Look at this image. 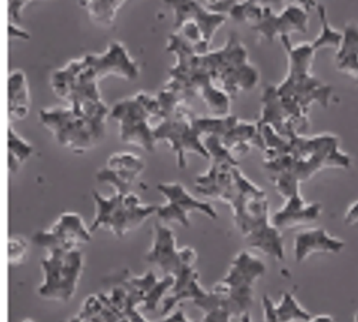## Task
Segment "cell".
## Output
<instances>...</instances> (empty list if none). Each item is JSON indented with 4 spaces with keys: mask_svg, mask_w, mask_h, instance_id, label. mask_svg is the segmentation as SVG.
Wrapping results in <instances>:
<instances>
[{
    "mask_svg": "<svg viewBox=\"0 0 358 322\" xmlns=\"http://www.w3.org/2000/svg\"><path fill=\"white\" fill-rule=\"evenodd\" d=\"M145 170V161L131 153H117L109 157L106 167L96 174L97 182L112 186L116 193L129 194L138 175Z\"/></svg>",
    "mask_w": 358,
    "mask_h": 322,
    "instance_id": "cell-19",
    "label": "cell"
},
{
    "mask_svg": "<svg viewBox=\"0 0 358 322\" xmlns=\"http://www.w3.org/2000/svg\"><path fill=\"white\" fill-rule=\"evenodd\" d=\"M67 322H82V321H80V318L76 315V316H73V318H71V319L67 321Z\"/></svg>",
    "mask_w": 358,
    "mask_h": 322,
    "instance_id": "cell-43",
    "label": "cell"
},
{
    "mask_svg": "<svg viewBox=\"0 0 358 322\" xmlns=\"http://www.w3.org/2000/svg\"><path fill=\"white\" fill-rule=\"evenodd\" d=\"M344 223L348 226L358 224V200L351 203L350 207L347 208V211L344 214Z\"/></svg>",
    "mask_w": 358,
    "mask_h": 322,
    "instance_id": "cell-36",
    "label": "cell"
},
{
    "mask_svg": "<svg viewBox=\"0 0 358 322\" xmlns=\"http://www.w3.org/2000/svg\"><path fill=\"white\" fill-rule=\"evenodd\" d=\"M345 248V241L329 234L324 228H308L294 237V261L304 263L313 254H340Z\"/></svg>",
    "mask_w": 358,
    "mask_h": 322,
    "instance_id": "cell-23",
    "label": "cell"
},
{
    "mask_svg": "<svg viewBox=\"0 0 358 322\" xmlns=\"http://www.w3.org/2000/svg\"><path fill=\"white\" fill-rule=\"evenodd\" d=\"M162 117L155 126L157 141H166L176 154L178 168H186L187 154L193 153L210 160L204 147L203 136L194 124L196 113L190 107V100L167 87L157 94Z\"/></svg>",
    "mask_w": 358,
    "mask_h": 322,
    "instance_id": "cell-6",
    "label": "cell"
},
{
    "mask_svg": "<svg viewBox=\"0 0 358 322\" xmlns=\"http://www.w3.org/2000/svg\"><path fill=\"white\" fill-rule=\"evenodd\" d=\"M280 42L287 54V75L275 86L280 103L285 115L293 122L300 134L310 127V109L313 104L330 107L334 97V87L313 75V63L317 50L311 42L293 45L290 36H282Z\"/></svg>",
    "mask_w": 358,
    "mask_h": 322,
    "instance_id": "cell-3",
    "label": "cell"
},
{
    "mask_svg": "<svg viewBox=\"0 0 358 322\" xmlns=\"http://www.w3.org/2000/svg\"><path fill=\"white\" fill-rule=\"evenodd\" d=\"M110 117L119 123L120 140L148 153L156 150L155 126L152 120H160L162 109L157 96L140 92L133 97L117 101L110 110Z\"/></svg>",
    "mask_w": 358,
    "mask_h": 322,
    "instance_id": "cell-8",
    "label": "cell"
},
{
    "mask_svg": "<svg viewBox=\"0 0 358 322\" xmlns=\"http://www.w3.org/2000/svg\"><path fill=\"white\" fill-rule=\"evenodd\" d=\"M109 76L131 82L140 76L138 64L120 42H110L104 53L86 54L55 70L50 86L66 105L83 107L103 101L99 82Z\"/></svg>",
    "mask_w": 358,
    "mask_h": 322,
    "instance_id": "cell-2",
    "label": "cell"
},
{
    "mask_svg": "<svg viewBox=\"0 0 358 322\" xmlns=\"http://www.w3.org/2000/svg\"><path fill=\"white\" fill-rule=\"evenodd\" d=\"M9 140V168L10 173H17L20 166L29 160L34 149L23 137H20L12 127L8 131Z\"/></svg>",
    "mask_w": 358,
    "mask_h": 322,
    "instance_id": "cell-32",
    "label": "cell"
},
{
    "mask_svg": "<svg viewBox=\"0 0 358 322\" xmlns=\"http://www.w3.org/2000/svg\"><path fill=\"white\" fill-rule=\"evenodd\" d=\"M266 274V264L248 251H240L217 284L210 290L220 295L234 316L250 312L255 301V285Z\"/></svg>",
    "mask_w": 358,
    "mask_h": 322,
    "instance_id": "cell-11",
    "label": "cell"
},
{
    "mask_svg": "<svg viewBox=\"0 0 358 322\" xmlns=\"http://www.w3.org/2000/svg\"><path fill=\"white\" fill-rule=\"evenodd\" d=\"M238 167L230 163L211 161L210 168L200 174L194 180L197 194L206 198L220 200L229 204L236 191L234 168Z\"/></svg>",
    "mask_w": 358,
    "mask_h": 322,
    "instance_id": "cell-20",
    "label": "cell"
},
{
    "mask_svg": "<svg viewBox=\"0 0 358 322\" xmlns=\"http://www.w3.org/2000/svg\"><path fill=\"white\" fill-rule=\"evenodd\" d=\"M294 2L297 3V5H300V6H303L306 10H311V9H314V8H317V3H315V0H294Z\"/></svg>",
    "mask_w": 358,
    "mask_h": 322,
    "instance_id": "cell-40",
    "label": "cell"
},
{
    "mask_svg": "<svg viewBox=\"0 0 358 322\" xmlns=\"http://www.w3.org/2000/svg\"><path fill=\"white\" fill-rule=\"evenodd\" d=\"M285 2H287V0H260V3L264 8H270L274 12L282 10L285 8Z\"/></svg>",
    "mask_w": 358,
    "mask_h": 322,
    "instance_id": "cell-39",
    "label": "cell"
},
{
    "mask_svg": "<svg viewBox=\"0 0 358 322\" xmlns=\"http://www.w3.org/2000/svg\"><path fill=\"white\" fill-rule=\"evenodd\" d=\"M30 109L29 83L24 71L13 70L9 76V117L10 120H23Z\"/></svg>",
    "mask_w": 358,
    "mask_h": 322,
    "instance_id": "cell-27",
    "label": "cell"
},
{
    "mask_svg": "<svg viewBox=\"0 0 358 322\" xmlns=\"http://www.w3.org/2000/svg\"><path fill=\"white\" fill-rule=\"evenodd\" d=\"M39 117L59 145L76 154L94 149L106 136V124L93 122L70 105L43 109Z\"/></svg>",
    "mask_w": 358,
    "mask_h": 322,
    "instance_id": "cell-9",
    "label": "cell"
},
{
    "mask_svg": "<svg viewBox=\"0 0 358 322\" xmlns=\"http://www.w3.org/2000/svg\"><path fill=\"white\" fill-rule=\"evenodd\" d=\"M92 234L80 214L67 211L62 214L49 230L36 233L31 241L34 245L45 248L48 253L56 249L70 251V249H78L80 244L92 241Z\"/></svg>",
    "mask_w": 358,
    "mask_h": 322,
    "instance_id": "cell-15",
    "label": "cell"
},
{
    "mask_svg": "<svg viewBox=\"0 0 358 322\" xmlns=\"http://www.w3.org/2000/svg\"><path fill=\"white\" fill-rule=\"evenodd\" d=\"M160 322H192L186 312L183 309H177L174 312H170L169 315H164V318Z\"/></svg>",
    "mask_w": 358,
    "mask_h": 322,
    "instance_id": "cell-37",
    "label": "cell"
},
{
    "mask_svg": "<svg viewBox=\"0 0 358 322\" xmlns=\"http://www.w3.org/2000/svg\"><path fill=\"white\" fill-rule=\"evenodd\" d=\"M308 23V10L296 3L287 5L280 12L264 8L262 20L250 29L257 33L260 39L273 43L277 38L280 39L282 36H290L293 33H307Z\"/></svg>",
    "mask_w": 358,
    "mask_h": 322,
    "instance_id": "cell-17",
    "label": "cell"
},
{
    "mask_svg": "<svg viewBox=\"0 0 358 322\" xmlns=\"http://www.w3.org/2000/svg\"><path fill=\"white\" fill-rule=\"evenodd\" d=\"M85 257L79 249H56L42 260L43 279L38 293L45 300L66 302L76 294Z\"/></svg>",
    "mask_w": 358,
    "mask_h": 322,
    "instance_id": "cell-12",
    "label": "cell"
},
{
    "mask_svg": "<svg viewBox=\"0 0 358 322\" xmlns=\"http://www.w3.org/2000/svg\"><path fill=\"white\" fill-rule=\"evenodd\" d=\"M236 191L229 203L234 224L248 247L282 261L284 241L281 231L271 223L268 198L264 190L244 175L240 166L234 168Z\"/></svg>",
    "mask_w": 358,
    "mask_h": 322,
    "instance_id": "cell-4",
    "label": "cell"
},
{
    "mask_svg": "<svg viewBox=\"0 0 358 322\" xmlns=\"http://www.w3.org/2000/svg\"><path fill=\"white\" fill-rule=\"evenodd\" d=\"M160 194L166 198L163 205L157 207L156 216L160 223H177L183 227H190V214L201 212L211 220H217L219 214L214 207L200 198L192 196L180 183H162L157 186Z\"/></svg>",
    "mask_w": 358,
    "mask_h": 322,
    "instance_id": "cell-13",
    "label": "cell"
},
{
    "mask_svg": "<svg viewBox=\"0 0 358 322\" xmlns=\"http://www.w3.org/2000/svg\"><path fill=\"white\" fill-rule=\"evenodd\" d=\"M220 2H223V0H217V2H216V3H214V5H213V6L210 8V9H208V10H211V9L214 8V6H216V5H217V3H220Z\"/></svg>",
    "mask_w": 358,
    "mask_h": 322,
    "instance_id": "cell-44",
    "label": "cell"
},
{
    "mask_svg": "<svg viewBox=\"0 0 358 322\" xmlns=\"http://www.w3.org/2000/svg\"><path fill=\"white\" fill-rule=\"evenodd\" d=\"M321 214H323V205L320 203H307L299 191L284 198L282 207L271 216V223L282 233L284 230L315 223Z\"/></svg>",
    "mask_w": 358,
    "mask_h": 322,
    "instance_id": "cell-21",
    "label": "cell"
},
{
    "mask_svg": "<svg viewBox=\"0 0 358 322\" xmlns=\"http://www.w3.org/2000/svg\"><path fill=\"white\" fill-rule=\"evenodd\" d=\"M163 3L169 6L174 13V31L180 29L183 24L193 22L199 24L208 45H211L214 34L229 19L226 15L208 10L200 0H163Z\"/></svg>",
    "mask_w": 358,
    "mask_h": 322,
    "instance_id": "cell-18",
    "label": "cell"
},
{
    "mask_svg": "<svg viewBox=\"0 0 358 322\" xmlns=\"http://www.w3.org/2000/svg\"><path fill=\"white\" fill-rule=\"evenodd\" d=\"M199 279V272L194 268V264L186 265L180 272L174 277V284L169 294L162 301V315H169L177 304L182 301H197L207 295Z\"/></svg>",
    "mask_w": 358,
    "mask_h": 322,
    "instance_id": "cell-24",
    "label": "cell"
},
{
    "mask_svg": "<svg viewBox=\"0 0 358 322\" xmlns=\"http://www.w3.org/2000/svg\"><path fill=\"white\" fill-rule=\"evenodd\" d=\"M107 281L116 282L123 287L145 309L157 311L163 298L169 294L174 284L173 275H163L159 278L153 271H148L145 275L134 277L127 270L116 272L113 277H107Z\"/></svg>",
    "mask_w": 358,
    "mask_h": 322,
    "instance_id": "cell-16",
    "label": "cell"
},
{
    "mask_svg": "<svg viewBox=\"0 0 358 322\" xmlns=\"http://www.w3.org/2000/svg\"><path fill=\"white\" fill-rule=\"evenodd\" d=\"M196 251L190 245L178 248L173 231L163 223L155 224L152 248L146 254V261L156 265L164 275L176 277L186 265L196 263Z\"/></svg>",
    "mask_w": 358,
    "mask_h": 322,
    "instance_id": "cell-14",
    "label": "cell"
},
{
    "mask_svg": "<svg viewBox=\"0 0 358 322\" xmlns=\"http://www.w3.org/2000/svg\"><path fill=\"white\" fill-rule=\"evenodd\" d=\"M307 322H336L334 321V318L333 316H330V315H317V316H311V319L310 321H307Z\"/></svg>",
    "mask_w": 358,
    "mask_h": 322,
    "instance_id": "cell-41",
    "label": "cell"
},
{
    "mask_svg": "<svg viewBox=\"0 0 358 322\" xmlns=\"http://www.w3.org/2000/svg\"><path fill=\"white\" fill-rule=\"evenodd\" d=\"M274 312L278 322H307L311 319V314L289 291L282 293L280 302L274 304Z\"/></svg>",
    "mask_w": 358,
    "mask_h": 322,
    "instance_id": "cell-31",
    "label": "cell"
},
{
    "mask_svg": "<svg viewBox=\"0 0 358 322\" xmlns=\"http://www.w3.org/2000/svg\"><path fill=\"white\" fill-rule=\"evenodd\" d=\"M22 322H34V321H31V319H24V321H22Z\"/></svg>",
    "mask_w": 358,
    "mask_h": 322,
    "instance_id": "cell-46",
    "label": "cell"
},
{
    "mask_svg": "<svg viewBox=\"0 0 358 322\" xmlns=\"http://www.w3.org/2000/svg\"><path fill=\"white\" fill-rule=\"evenodd\" d=\"M354 322H358V312L354 315Z\"/></svg>",
    "mask_w": 358,
    "mask_h": 322,
    "instance_id": "cell-45",
    "label": "cell"
},
{
    "mask_svg": "<svg viewBox=\"0 0 358 322\" xmlns=\"http://www.w3.org/2000/svg\"><path fill=\"white\" fill-rule=\"evenodd\" d=\"M315 9H317V13H318L321 29H320V34L311 42L313 47L317 52L321 50V49H327V47H333V49L337 50L340 47L341 42H343V31L334 29L330 24L327 10L323 5H317Z\"/></svg>",
    "mask_w": 358,
    "mask_h": 322,
    "instance_id": "cell-30",
    "label": "cell"
},
{
    "mask_svg": "<svg viewBox=\"0 0 358 322\" xmlns=\"http://www.w3.org/2000/svg\"><path fill=\"white\" fill-rule=\"evenodd\" d=\"M96 214L90 224V231L96 233L100 228H107L113 235L123 238L127 233L138 228L149 217L155 216L159 205L143 204L134 193H115L104 197L93 191Z\"/></svg>",
    "mask_w": 358,
    "mask_h": 322,
    "instance_id": "cell-10",
    "label": "cell"
},
{
    "mask_svg": "<svg viewBox=\"0 0 358 322\" xmlns=\"http://www.w3.org/2000/svg\"><path fill=\"white\" fill-rule=\"evenodd\" d=\"M27 241L20 235L9 238V264L10 267L22 265L27 258Z\"/></svg>",
    "mask_w": 358,
    "mask_h": 322,
    "instance_id": "cell-34",
    "label": "cell"
},
{
    "mask_svg": "<svg viewBox=\"0 0 358 322\" xmlns=\"http://www.w3.org/2000/svg\"><path fill=\"white\" fill-rule=\"evenodd\" d=\"M259 126H270L277 134L282 137H290L293 134H300L293 124V122L285 115L280 103L275 86L267 85L262 94V115L257 120Z\"/></svg>",
    "mask_w": 358,
    "mask_h": 322,
    "instance_id": "cell-25",
    "label": "cell"
},
{
    "mask_svg": "<svg viewBox=\"0 0 358 322\" xmlns=\"http://www.w3.org/2000/svg\"><path fill=\"white\" fill-rule=\"evenodd\" d=\"M336 67L340 73L358 83V26L347 24L343 30V42L336 53Z\"/></svg>",
    "mask_w": 358,
    "mask_h": 322,
    "instance_id": "cell-26",
    "label": "cell"
},
{
    "mask_svg": "<svg viewBox=\"0 0 358 322\" xmlns=\"http://www.w3.org/2000/svg\"><path fill=\"white\" fill-rule=\"evenodd\" d=\"M219 138L222 140L224 147L230 150L236 157L248 154L252 149L264 152V140L257 122H243L238 117L230 115L227 127Z\"/></svg>",
    "mask_w": 358,
    "mask_h": 322,
    "instance_id": "cell-22",
    "label": "cell"
},
{
    "mask_svg": "<svg viewBox=\"0 0 358 322\" xmlns=\"http://www.w3.org/2000/svg\"><path fill=\"white\" fill-rule=\"evenodd\" d=\"M240 322H253L252 316H250V312H245L240 316Z\"/></svg>",
    "mask_w": 358,
    "mask_h": 322,
    "instance_id": "cell-42",
    "label": "cell"
},
{
    "mask_svg": "<svg viewBox=\"0 0 358 322\" xmlns=\"http://www.w3.org/2000/svg\"><path fill=\"white\" fill-rule=\"evenodd\" d=\"M199 59L214 85L231 98L240 92L256 89L260 83V71L250 63L248 50L236 31L227 36L223 47L199 54Z\"/></svg>",
    "mask_w": 358,
    "mask_h": 322,
    "instance_id": "cell-7",
    "label": "cell"
},
{
    "mask_svg": "<svg viewBox=\"0 0 358 322\" xmlns=\"http://www.w3.org/2000/svg\"><path fill=\"white\" fill-rule=\"evenodd\" d=\"M33 0H9V16L13 23H19L24 8Z\"/></svg>",
    "mask_w": 358,
    "mask_h": 322,
    "instance_id": "cell-35",
    "label": "cell"
},
{
    "mask_svg": "<svg viewBox=\"0 0 358 322\" xmlns=\"http://www.w3.org/2000/svg\"><path fill=\"white\" fill-rule=\"evenodd\" d=\"M263 12L264 6L260 2H256V0H243V2H238L231 8L227 16L237 23H247L252 27L262 20Z\"/></svg>",
    "mask_w": 358,
    "mask_h": 322,
    "instance_id": "cell-33",
    "label": "cell"
},
{
    "mask_svg": "<svg viewBox=\"0 0 358 322\" xmlns=\"http://www.w3.org/2000/svg\"><path fill=\"white\" fill-rule=\"evenodd\" d=\"M126 3V0H80V5L86 9L90 19L109 27L115 23L119 9Z\"/></svg>",
    "mask_w": 358,
    "mask_h": 322,
    "instance_id": "cell-28",
    "label": "cell"
},
{
    "mask_svg": "<svg viewBox=\"0 0 358 322\" xmlns=\"http://www.w3.org/2000/svg\"><path fill=\"white\" fill-rule=\"evenodd\" d=\"M264 140L263 168L275 191L287 198L300 186L326 168H350L352 160L341 150L340 138L324 133L315 136L293 134L282 137L270 126H259Z\"/></svg>",
    "mask_w": 358,
    "mask_h": 322,
    "instance_id": "cell-1",
    "label": "cell"
},
{
    "mask_svg": "<svg viewBox=\"0 0 358 322\" xmlns=\"http://www.w3.org/2000/svg\"><path fill=\"white\" fill-rule=\"evenodd\" d=\"M167 50L176 56V64L169 71V80L164 87L182 94L187 100L199 96L216 117L230 115L231 97L214 85L203 68L194 47L183 36L173 31L169 36Z\"/></svg>",
    "mask_w": 358,
    "mask_h": 322,
    "instance_id": "cell-5",
    "label": "cell"
},
{
    "mask_svg": "<svg viewBox=\"0 0 358 322\" xmlns=\"http://www.w3.org/2000/svg\"><path fill=\"white\" fill-rule=\"evenodd\" d=\"M193 304L204 312L201 322H230L234 316L224 300L213 291H208L206 297L194 301Z\"/></svg>",
    "mask_w": 358,
    "mask_h": 322,
    "instance_id": "cell-29",
    "label": "cell"
},
{
    "mask_svg": "<svg viewBox=\"0 0 358 322\" xmlns=\"http://www.w3.org/2000/svg\"><path fill=\"white\" fill-rule=\"evenodd\" d=\"M9 36L13 39H22V41H27L30 36L27 34L26 30H22L16 26V23H10L9 24Z\"/></svg>",
    "mask_w": 358,
    "mask_h": 322,
    "instance_id": "cell-38",
    "label": "cell"
}]
</instances>
